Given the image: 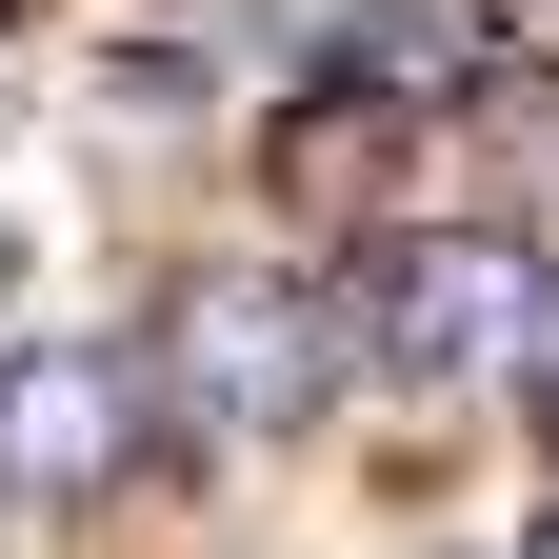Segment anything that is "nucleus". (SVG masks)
Masks as SVG:
<instances>
[{
	"mask_svg": "<svg viewBox=\"0 0 559 559\" xmlns=\"http://www.w3.org/2000/svg\"><path fill=\"white\" fill-rule=\"evenodd\" d=\"M320 300H340V360H380V380H539L559 360V260L500 221H400Z\"/></svg>",
	"mask_w": 559,
	"mask_h": 559,
	"instance_id": "f257e3e1",
	"label": "nucleus"
},
{
	"mask_svg": "<svg viewBox=\"0 0 559 559\" xmlns=\"http://www.w3.org/2000/svg\"><path fill=\"white\" fill-rule=\"evenodd\" d=\"M120 380H160V400H140V419H221V440H300V419L340 400V300H320V280H280V260H200L180 280V300L160 320H140V360Z\"/></svg>",
	"mask_w": 559,
	"mask_h": 559,
	"instance_id": "f03ea898",
	"label": "nucleus"
},
{
	"mask_svg": "<svg viewBox=\"0 0 559 559\" xmlns=\"http://www.w3.org/2000/svg\"><path fill=\"white\" fill-rule=\"evenodd\" d=\"M140 460V380L100 340H0V500H100Z\"/></svg>",
	"mask_w": 559,
	"mask_h": 559,
	"instance_id": "7ed1b4c3",
	"label": "nucleus"
},
{
	"mask_svg": "<svg viewBox=\"0 0 559 559\" xmlns=\"http://www.w3.org/2000/svg\"><path fill=\"white\" fill-rule=\"evenodd\" d=\"M280 81H320V100H440L460 81V21L440 0H240Z\"/></svg>",
	"mask_w": 559,
	"mask_h": 559,
	"instance_id": "20e7f679",
	"label": "nucleus"
},
{
	"mask_svg": "<svg viewBox=\"0 0 559 559\" xmlns=\"http://www.w3.org/2000/svg\"><path fill=\"white\" fill-rule=\"evenodd\" d=\"M380 140H400V100H300V120H280V200H300V221L380 200Z\"/></svg>",
	"mask_w": 559,
	"mask_h": 559,
	"instance_id": "39448f33",
	"label": "nucleus"
},
{
	"mask_svg": "<svg viewBox=\"0 0 559 559\" xmlns=\"http://www.w3.org/2000/svg\"><path fill=\"white\" fill-rule=\"evenodd\" d=\"M479 40H500V81H559V0H479Z\"/></svg>",
	"mask_w": 559,
	"mask_h": 559,
	"instance_id": "423d86ee",
	"label": "nucleus"
},
{
	"mask_svg": "<svg viewBox=\"0 0 559 559\" xmlns=\"http://www.w3.org/2000/svg\"><path fill=\"white\" fill-rule=\"evenodd\" d=\"M539 460H559V360H539Z\"/></svg>",
	"mask_w": 559,
	"mask_h": 559,
	"instance_id": "0eeeda50",
	"label": "nucleus"
},
{
	"mask_svg": "<svg viewBox=\"0 0 559 559\" xmlns=\"http://www.w3.org/2000/svg\"><path fill=\"white\" fill-rule=\"evenodd\" d=\"M520 559H559V520H539V539H520Z\"/></svg>",
	"mask_w": 559,
	"mask_h": 559,
	"instance_id": "6e6552de",
	"label": "nucleus"
}]
</instances>
